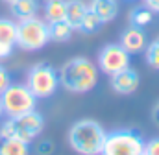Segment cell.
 Wrapping results in <instances>:
<instances>
[{
    "mask_svg": "<svg viewBox=\"0 0 159 155\" xmlns=\"http://www.w3.org/2000/svg\"><path fill=\"white\" fill-rule=\"evenodd\" d=\"M57 74H59V87L74 94H85L96 87L100 70L96 63L80 55V57H72L67 63H63Z\"/></svg>",
    "mask_w": 159,
    "mask_h": 155,
    "instance_id": "cell-1",
    "label": "cell"
},
{
    "mask_svg": "<svg viewBox=\"0 0 159 155\" xmlns=\"http://www.w3.org/2000/svg\"><path fill=\"white\" fill-rule=\"evenodd\" d=\"M107 131L91 118H81L69 129V146L80 155H102Z\"/></svg>",
    "mask_w": 159,
    "mask_h": 155,
    "instance_id": "cell-2",
    "label": "cell"
},
{
    "mask_svg": "<svg viewBox=\"0 0 159 155\" xmlns=\"http://www.w3.org/2000/svg\"><path fill=\"white\" fill-rule=\"evenodd\" d=\"M43 129H44V118L34 109L19 116H7L0 126V137H11L32 144L35 139H39Z\"/></svg>",
    "mask_w": 159,
    "mask_h": 155,
    "instance_id": "cell-3",
    "label": "cell"
},
{
    "mask_svg": "<svg viewBox=\"0 0 159 155\" xmlns=\"http://www.w3.org/2000/svg\"><path fill=\"white\" fill-rule=\"evenodd\" d=\"M50 41L48 22L44 19L30 17L24 20H17V46L24 52H37L44 48Z\"/></svg>",
    "mask_w": 159,
    "mask_h": 155,
    "instance_id": "cell-4",
    "label": "cell"
},
{
    "mask_svg": "<svg viewBox=\"0 0 159 155\" xmlns=\"http://www.w3.org/2000/svg\"><path fill=\"white\" fill-rule=\"evenodd\" d=\"M26 85L37 100H46L56 94L59 87V74L48 63H35L26 74Z\"/></svg>",
    "mask_w": 159,
    "mask_h": 155,
    "instance_id": "cell-5",
    "label": "cell"
},
{
    "mask_svg": "<svg viewBox=\"0 0 159 155\" xmlns=\"http://www.w3.org/2000/svg\"><path fill=\"white\" fill-rule=\"evenodd\" d=\"M0 104L4 116H19L34 111L37 105V98L34 96L26 83H11L0 94Z\"/></svg>",
    "mask_w": 159,
    "mask_h": 155,
    "instance_id": "cell-6",
    "label": "cell"
},
{
    "mask_svg": "<svg viewBox=\"0 0 159 155\" xmlns=\"http://www.w3.org/2000/svg\"><path fill=\"white\" fill-rule=\"evenodd\" d=\"M144 139L135 129H117L107 133L102 155H143Z\"/></svg>",
    "mask_w": 159,
    "mask_h": 155,
    "instance_id": "cell-7",
    "label": "cell"
},
{
    "mask_svg": "<svg viewBox=\"0 0 159 155\" xmlns=\"http://www.w3.org/2000/svg\"><path fill=\"white\" fill-rule=\"evenodd\" d=\"M131 63V55L120 46L119 42H109L106 46H102V50L98 52V70L107 74V76H113L120 70H124L126 67H129Z\"/></svg>",
    "mask_w": 159,
    "mask_h": 155,
    "instance_id": "cell-8",
    "label": "cell"
},
{
    "mask_svg": "<svg viewBox=\"0 0 159 155\" xmlns=\"http://www.w3.org/2000/svg\"><path fill=\"white\" fill-rule=\"evenodd\" d=\"M109 78H111V89H113V92L122 94V96L133 94L139 89V83H141L139 72L135 69H131V65L126 67L124 70L117 72V74L109 76Z\"/></svg>",
    "mask_w": 159,
    "mask_h": 155,
    "instance_id": "cell-9",
    "label": "cell"
},
{
    "mask_svg": "<svg viewBox=\"0 0 159 155\" xmlns=\"http://www.w3.org/2000/svg\"><path fill=\"white\" fill-rule=\"evenodd\" d=\"M119 44L129 54V55H135V54H141L144 52L148 41H146V33L143 28H137V26H131L126 28L122 33H120Z\"/></svg>",
    "mask_w": 159,
    "mask_h": 155,
    "instance_id": "cell-10",
    "label": "cell"
},
{
    "mask_svg": "<svg viewBox=\"0 0 159 155\" xmlns=\"http://www.w3.org/2000/svg\"><path fill=\"white\" fill-rule=\"evenodd\" d=\"M17 46V22L13 19L0 17V59L13 54Z\"/></svg>",
    "mask_w": 159,
    "mask_h": 155,
    "instance_id": "cell-11",
    "label": "cell"
},
{
    "mask_svg": "<svg viewBox=\"0 0 159 155\" xmlns=\"http://www.w3.org/2000/svg\"><path fill=\"white\" fill-rule=\"evenodd\" d=\"M89 9L94 15H98L104 24H107V22L117 19V15H119V2L117 0H91L89 2Z\"/></svg>",
    "mask_w": 159,
    "mask_h": 155,
    "instance_id": "cell-12",
    "label": "cell"
},
{
    "mask_svg": "<svg viewBox=\"0 0 159 155\" xmlns=\"http://www.w3.org/2000/svg\"><path fill=\"white\" fill-rule=\"evenodd\" d=\"M9 11L17 20H24L30 17H35L39 11V2L37 0H15L9 4Z\"/></svg>",
    "mask_w": 159,
    "mask_h": 155,
    "instance_id": "cell-13",
    "label": "cell"
},
{
    "mask_svg": "<svg viewBox=\"0 0 159 155\" xmlns=\"http://www.w3.org/2000/svg\"><path fill=\"white\" fill-rule=\"evenodd\" d=\"M43 13H44V20L48 24L57 22V20H65V17H67V0H46L44 7H43Z\"/></svg>",
    "mask_w": 159,
    "mask_h": 155,
    "instance_id": "cell-14",
    "label": "cell"
},
{
    "mask_svg": "<svg viewBox=\"0 0 159 155\" xmlns=\"http://www.w3.org/2000/svg\"><path fill=\"white\" fill-rule=\"evenodd\" d=\"M89 11V4H85L83 0H67V17L65 20L74 28L78 30L81 19L85 17V13Z\"/></svg>",
    "mask_w": 159,
    "mask_h": 155,
    "instance_id": "cell-15",
    "label": "cell"
},
{
    "mask_svg": "<svg viewBox=\"0 0 159 155\" xmlns=\"http://www.w3.org/2000/svg\"><path fill=\"white\" fill-rule=\"evenodd\" d=\"M0 155H30V144L11 137H0Z\"/></svg>",
    "mask_w": 159,
    "mask_h": 155,
    "instance_id": "cell-16",
    "label": "cell"
},
{
    "mask_svg": "<svg viewBox=\"0 0 159 155\" xmlns=\"http://www.w3.org/2000/svg\"><path fill=\"white\" fill-rule=\"evenodd\" d=\"M48 33H50V41L67 42V41L72 39L74 28H72L67 20H57V22H50V24H48Z\"/></svg>",
    "mask_w": 159,
    "mask_h": 155,
    "instance_id": "cell-17",
    "label": "cell"
},
{
    "mask_svg": "<svg viewBox=\"0 0 159 155\" xmlns=\"http://www.w3.org/2000/svg\"><path fill=\"white\" fill-rule=\"evenodd\" d=\"M128 19H129V24H131V26L146 28V26H148V24H152V20H154V11L143 4V6L133 7V9L129 11Z\"/></svg>",
    "mask_w": 159,
    "mask_h": 155,
    "instance_id": "cell-18",
    "label": "cell"
},
{
    "mask_svg": "<svg viewBox=\"0 0 159 155\" xmlns=\"http://www.w3.org/2000/svg\"><path fill=\"white\" fill-rule=\"evenodd\" d=\"M102 26H104L102 19H100L98 15H94V13L89 9V11L85 13V17L81 19V22H80L78 32L85 33V35H93V33H96V32H98Z\"/></svg>",
    "mask_w": 159,
    "mask_h": 155,
    "instance_id": "cell-19",
    "label": "cell"
},
{
    "mask_svg": "<svg viewBox=\"0 0 159 155\" xmlns=\"http://www.w3.org/2000/svg\"><path fill=\"white\" fill-rule=\"evenodd\" d=\"M144 59H146V65L159 70V37H156L152 42L146 44L144 48Z\"/></svg>",
    "mask_w": 159,
    "mask_h": 155,
    "instance_id": "cell-20",
    "label": "cell"
},
{
    "mask_svg": "<svg viewBox=\"0 0 159 155\" xmlns=\"http://www.w3.org/2000/svg\"><path fill=\"white\" fill-rule=\"evenodd\" d=\"M52 152H54V142L48 140V139L39 140L35 144V153L37 155H52Z\"/></svg>",
    "mask_w": 159,
    "mask_h": 155,
    "instance_id": "cell-21",
    "label": "cell"
},
{
    "mask_svg": "<svg viewBox=\"0 0 159 155\" xmlns=\"http://www.w3.org/2000/svg\"><path fill=\"white\" fill-rule=\"evenodd\" d=\"M143 155H159V137H154L144 142Z\"/></svg>",
    "mask_w": 159,
    "mask_h": 155,
    "instance_id": "cell-22",
    "label": "cell"
},
{
    "mask_svg": "<svg viewBox=\"0 0 159 155\" xmlns=\"http://www.w3.org/2000/svg\"><path fill=\"white\" fill-rule=\"evenodd\" d=\"M11 85V74L7 72V69L4 65H0V94Z\"/></svg>",
    "mask_w": 159,
    "mask_h": 155,
    "instance_id": "cell-23",
    "label": "cell"
},
{
    "mask_svg": "<svg viewBox=\"0 0 159 155\" xmlns=\"http://www.w3.org/2000/svg\"><path fill=\"white\" fill-rule=\"evenodd\" d=\"M146 7H150L154 13H159V0H143Z\"/></svg>",
    "mask_w": 159,
    "mask_h": 155,
    "instance_id": "cell-24",
    "label": "cell"
},
{
    "mask_svg": "<svg viewBox=\"0 0 159 155\" xmlns=\"http://www.w3.org/2000/svg\"><path fill=\"white\" fill-rule=\"evenodd\" d=\"M152 120H154V124L159 127V102L152 107Z\"/></svg>",
    "mask_w": 159,
    "mask_h": 155,
    "instance_id": "cell-25",
    "label": "cell"
},
{
    "mask_svg": "<svg viewBox=\"0 0 159 155\" xmlns=\"http://www.w3.org/2000/svg\"><path fill=\"white\" fill-rule=\"evenodd\" d=\"M2 116H4V111H2V104H0V120H2Z\"/></svg>",
    "mask_w": 159,
    "mask_h": 155,
    "instance_id": "cell-26",
    "label": "cell"
},
{
    "mask_svg": "<svg viewBox=\"0 0 159 155\" xmlns=\"http://www.w3.org/2000/svg\"><path fill=\"white\" fill-rule=\"evenodd\" d=\"M2 2H6V4L9 6V4H11V2H15V0H2Z\"/></svg>",
    "mask_w": 159,
    "mask_h": 155,
    "instance_id": "cell-27",
    "label": "cell"
}]
</instances>
